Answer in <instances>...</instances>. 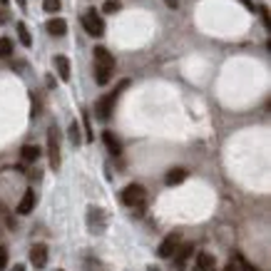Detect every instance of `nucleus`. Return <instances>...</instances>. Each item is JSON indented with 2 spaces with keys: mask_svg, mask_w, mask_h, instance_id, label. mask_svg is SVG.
Listing matches in <instances>:
<instances>
[{
  "mask_svg": "<svg viewBox=\"0 0 271 271\" xmlns=\"http://www.w3.org/2000/svg\"><path fill=\"white\" fill-rule=\"evenodd\" d=\"M0 5H8V0H0Z\"/></svg>",
  "mask_w": 271,
  "mask_h": 271,
  "instance_id": "7c9ffc66",
  "label": "nucleus"
},
{
  "mask_svg": "<svg viewBox=\"0 0 271 271\" xmlns=\"http://www.w3.org/2000/svg\"><path fill=\"white\" fill-rule=\"evenodd\" d=\"M192 252H194V246H192V244L179 246L177 252H174V261H177V266H184V264H186V259L192 256Z\"/></svg>",
  "mask_w": 271,
  "mask_h": 271,
  "instance_id": "2eb2a0df",
  "label": "nucleus"
},
{
  "mask_svg": "<svg viewBox=\"0 0 271 271\" xmlns=\"http://www.w3.org/2000/svg\"><path fill=\"white\" fill-rule=\"evenodd\" d=\"M82 124H85V137L92 142V124H90V112H82Z\"/></svg>",
  "mask_w": 271,
  "mask_h": 271,
  "instance_id": "412c9836",
  "label": "nucleus"
},
{
  "mask_svg": "<svg viewBox=\"0 0 271 271\" xmlns=\"http://www.w3.org/2000/svg\"><path fill=\"white\" fill-rule=\"evenodd\" d=\"M10 55H13L10 37H0V57H10Z\"/></svg>",
  "mask_w": 271,
  "mask_h": 271,
  "instance_id": "a211bd4d",
  "label": "nucleus"
},
{
  "mask_svg": "<svg viewBox=\"0 0 271 271\" xmlns=\"http://www.w3.org/2000/svg\"><path fill=\"white\" fill-rule=\"evenodd\" d=\"M259 10H261V17H264V23H266V28L271 30V13H269V8H266V5H259Z\"/></svg>",
  "mask_w": 271,
  "mask_h": 271,
  "instance_id": "5701e85b",
  "label": "nucleus"
},
{
  "mask_svg": "<svg viewBox=\"0 0 271 271\" xmlns=\"http://www.w3.org/2000/svg\"><path fill=\"white\" fill-rule=\"evenodd\" d=\"M102 142H105V147L110 150L112 157H119V154H122V144H119V139H117L110 130H107V132H102Z\"/></svg>",
  "mask_w": 271,
  "mask_h": 271,
  "instance_id": "1a4fd4ad",
  "label": "nucleus"
},
{
  "mask_svg": "<svg viewBox=\"0 0 271 271\" xmlns=\"http://www.w3.org/2000/svg\"><path fill=\"white\" fill-rule=\"evenodd\" d=\"M35 202H37V194H35L33 189H28L25 197L20 199V204H17V214H30L33 206H35Z\"/></svg>",
  "mask_w": 271,
  "mask_h": 271,
  "instance_id": "9d476101",
  "label": "nucleus"
},
{
  "mask_svg": "<svg viewBox=\"0 0 271 271\" xmlns=\"http://www.w3.org/2000/svg\"><path fill=\"white\" fill-rule=\"evenodd\" d=\"M184 179H186V169H182V167H174V169H169V172H167V177H164V182L169 184V186L182 184Z\"/></svg>",
  "mask_w": 271,
  "mask_h": 271,
  "instance_id": "ddd939ff",
  "label": "nucleus"
},
{
  "mask_svg": "<svg viewBox=\"0 0 271 271\" xmlns=\"http://www.w3.org/2000/svg\"><path fill=\"white\" fill-rule=\"evenodd\" d=\"M13 271H25V264H15V266H13Z\"/></svg>",
  "mask_w": 271,
  "mask_h": 271,
  "instance_id": "a878e982",
  "label": "nucleus"
},
{
  "mask_svg": "<svg viewBox=\"0 0 271 271\" xmlns=\"http://www.w3.org/2000/svg\"><path fill=\"white\" fill-rule=\"evenodd\" d=\"M177 249H179V234H172V237H167V239L159 244L157 254H159V259H169V256H174Z\"/></svg>",
  "mask_w": 271,
  "mask_h": 271,
  "instance_id": "0eeeda50",
  "label": "nucleus"
},
{
  "mask_svg": "<svg viewBox=\"0 0 271 271\" xmlns=\"http://www.w3.org/2000/svg\"><path fill=\"white\" fill-rule=\"evenodd\" d=\"M48 33L55 35V37H62V35L68 33V23L62 17H50L48 20Z\"/></svg>",
  "mask_w": 271,
  "mask_h": 271,
  "instance_id": "f8f14e48",
  "label": "nucleus"
},
{
  "mask_svg": "<svg viewBox=\"0 0 271 271\" xmlns=\"http://www.w3.org/2000/svg\"><path fill=\"white\" fill-rule=\"evenodd\" d=\"M130 87V80H122L119 82V85L110 92V95H105V97H102L100 102H97V107H95V112H97V117L100 119H107L110 115H112V107H115V102H117V97L124 92V90H127Z\"/></svg>",
  "mask_w": 271,
  "mask_h": 271,
  "instance_id": "f03ea898",
  "label": "nucleus"
},
{
  "mask_svg": "<svg viewBox=\"0 0 271 271\" xmlns=\"http://www.w3.org/2000/svg\"><path fill=\"white\" fill-rule=\"evenodd\" d=\"M112 68H115V57L110 55V50L97 45L95 48V80H97V85H107L110 77H112Z\"/></svg>",
  "mask_w": 271,
  "mask_h": 271,
  "instance_id": "f257e3e1",
  "label": "nucleus"
},
{
  "mask_svg": "<svg viewBox=\"0 0 271 271\" xmlns=\"http://www.w3.org/2000/svg\"><path fill=\"white\" fill-rule=\"evenodd\" d=\"M87 226L92 234H100L102 229H105V212L100 209V206H90L87 209Z\"/></svg>",
  "mask_w": 271,
  "mask_h": 271,
  "instance_id": "423d86ee",
  "label": "nucleus"
},
{
  "mask_svg": "<svg viewBox=\"0 0 271 271\" xmlns=\"http://www.w3.org/2000/svg\"><path fill=\"white\" fill-rule=\"evenodd\" d=\"M239 264H241V269H244V271H259V269H256L254 264H249V261H246L244 256H239Z\"/></svg>",
  "mask_w": 271,
  "mask_h": 271,
  "instance_id": "393cba45",
  "label": "nucleus"
},
{
  "mask_svg": "<svg viewBox=\"0 0 271 271\" xmlns=\"http://www.w3.org/2000/svg\"><path fill=\"white\" fill-rule=\"evenodd\" d=\"M214 269V256L206 254V252H199L197 254V271H212Z\"/></svg>",
  "mask_w": 271,
  "mask_h": 271,
  "instance_id": "4468645a",
  "label": "nucleus"
},
{
  "mask_svg": "<svg viewBox=\"0 0 271 271\" xmlns=\"http://www.w3.org/2000/svg\"><path fill=\"white\" fill-rule=\"evenodd\" d=\"M17 5H20V8H23V10H25V5H28V3H25V0H17Z\"/></svg>",
  "mask_w": 271,
  "mask_h": 271,
  "instance_id": "c85d7f7f",
  "label": "nucleus"
},
{
  "mask_svg": "<svg viewBox=\"0 0 271 271\" xmlns=\"http://www.w3.org/2000/svg\"><path fill=\"white\" fill-rule=\"evenodd\" d=\"M30 261H33L35 269H45V264H48V246L45 244H35L30 249Z\"/></svg>",
  "mask_w": 271,
  "mask_h": 271,
  "instance_id": "6e6552de",
  "label": "nucleus"
},
{
  "mask_svg": "<svg viewBox=\"0 0 271 271\" xmlns=\"http://www.w3.org/2000/svg\"><path fill=\"white\" fill-rule=\"evenodd\" d=\"M48 159H50V169L57 172L60 164H62V152H60V132H57L55 124L48 132Z\"/></svg>",
  "mask_w": 271,
  "mask_h": 271,
  "instance_id": "7ed1b4c3",
  "label": "nucleus"
},
{
  "mask_svg": "<svg viewBox=\"0 0 271 271\" xmlns=\"http://www.w3.org/2000/svg\"><path fill=\"white\" fill-rule=\"evenodd\" d=\"M241 3H244V5L249 8V10H252V8H254V3H252V0H241Z\"/></svg>",
  "mask_w": 271,
  "mask_h": 271,
  "instance_id": "cd10ccee",
  "label": "nucleus"
},
{
  "mask_svg": "<svg viewBox=\"0 0 271 271\" xmlns=\"http://www.w3.org/2000/svg\"><path fill=\"white\" fill-rule=\"evenodd\" d=\"M17 35H20V43H23V48H30L33 45V37H30V33H28V28L23 23H17Z\"/></svg>",
  "mask_w": 271,
  "mask_h": 271,
  "instance_id": "f3484780",
  "label": "nucleus"
},
{
  "mask_svg": "<svg viewBox=\"0 0 271 271\" xmlns=\"http://www.w3.org/2000/svg\"><path fill=\"white\" fill-rule=\"evenodd\" d=\"M70 139H72V144H80L82 142V137H80V122L77 119L70 122Z\"/></svg>",
  "mask_w": 271,
  "mask_h": 271,
  "instance_id": "6ab92c4d",
  "label": "nucleus"
},
{
  "mask_svg": "<svg viewBox=\"0 0 271 271\" xmlns=\"http://www.w3.org/2000/svg\"><path fill=\"white\" fill-rule=\"evenodd\" d=\"M224 271H237V266H232V264H229V266H226Z\"/></svg>",
  "mask_w": 271,
  "mask_h": 271,
  "instance_id": "c756f323",
  "label": "nucleus"
},
{
  "mask_svg": "<svg viewBox=\"0 0 271 271\" xmlns=\"http://www.w3.org/2000/svg\"><path fill=\"white\" fill-rule=\"evenodd\" d=\"M20 154H23L25 162H35L40 157V147H35V144H25V147L20 150Z\"/></svg>",
  "mask_w": 271,
  "mask_h": 271,
  "instance_id": "dca6fc26",
  "label": "nucleus"
},
{
  "mask_svg": "<svg viewBox=\"0 0 271 271\" xmlns=\"http://www.w3.org/2000/svg\"><path fill=\"white\" fill-rule=\"evenodd\" d=\"M82 28H85L92 37H102L105 35V20L100 17L97 10H87L85 15H82Z\"/></svg>",
  "mask_w": 271,
  "mask_h": 271,
  "instance_id": "20e7f679",
  "label": "nucleus"
},
{
  "mask_svg": "<svg viewBox=\"0 0 271 271\" xmlns=\"http://www.w3.org/2000/svg\"><path fill=\"white\" fill-rule=\"evenodd\" d=\"M144 199H147V192L142 184H127L122 189V202L127 206H144Z\"/></svg>",
  "mask_w": 271,
  "mask_h": 271,
  "instance_id": "39448f33",
  "label": "nucleus"
},
{
  "mask_svg": "<svg viewBox=\"0 0 271 271\" xmlns=\"http://www.w3.org/2000/svg\"><path fill=\"white\" fill-rule=\"evenodd\" d=\"M122 8V3H119V0H105V5H102V13H117Z\"/></svg>",
  "mask_w": 271,
  "mask_h": 271,
  "instance_id": "aec40b11",
  "label": "nucleus"
},
{
  "mask_svg": "<svg viewBox=\"0 0 271 271\" xmlns=\"http://www.w3.org/2000/svg\"><path fill=\"white\" fill-rule=\"evenodd\" d=\"M55 70H57L60 80H70V75H72V68H70V60H68L65 55H57V57H55Z\"/></svg>",
  "mask_w": 271,
  "mask_h": 271,
  "instance_id": "9b49d317",
  "label": "nucleus"
},
{
  "mask_svg": "<svg viewBox=\"0 0 271 271\" xmlns=\"http://www.w3.org/2000/svg\"><path fill=\"white\" fill-rule=\"evenodd\" d=\"M5 264H8V252H5V246L0 244V271L5 269Z\"/></svg>",
  "mask_w": 271,
  "mask_h": 271,
  "instance_id": "b1692460",
  "label": "nucleus"
},
{
  "mask_svg": "<svg viewBox=\"0 0 271 271\" xmlns=\"http://www.w3.org/2000/svg\"><path fill=\"white\" fill-rule=\"evenodd\" d=\"M164 3H167V5H169V8H177V5H179V3H177V0H164Z\"/></svg>",
  "mask_w": 271,
  "mask_h": 271,
  "instance_id": "bb28decb",
  "label": "nucleus"
},
{
  "mask_svg": "<svg viewBox=\"0 0 271 271\" xmlns=\"http://www.w3.org/2000/svg\"><path fill=\"white\" fill-rule=\"evenodd\" d=\"M43 8H45V13H57L60 10V0H43Z\"/></svg>",
  "mask_w": 271,
  "mask_h": 271,
  "instance_id": "4be33fe9",
  "label": "nucleus"
}]
</instances>
